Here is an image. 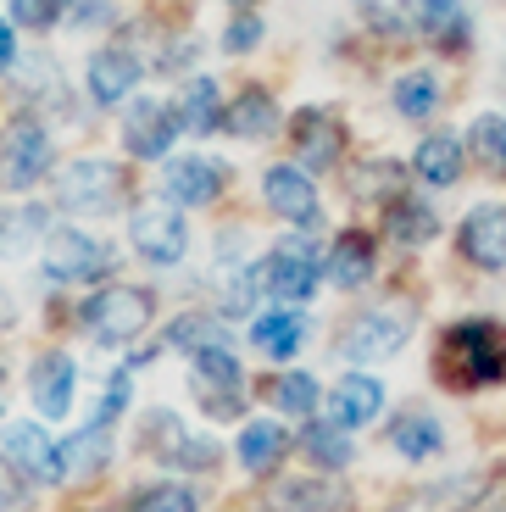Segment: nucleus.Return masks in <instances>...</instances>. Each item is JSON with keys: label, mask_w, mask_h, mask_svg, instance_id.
I'll return each mask as SVG.
<instances>
[{"label": "nucleus", "mask_w": 506, "mask_h": 512, "mask_svg": "<svg viewBox=\"0 0 506 512\" xmlns=\"http://www.w3.org/2000/svg\"><path fill=\"white\" fill-rule=\"evenodd\" d=\"M434 379L445 390H484V384L506 379V334L484 318H468L440 334V357H434Z\"/></svg>", "instance_id": "obj_1"}, {"label": "nucleus", "mask_w": 506, "mask_h": 512, "mask_svg": "<svg viewBox=\"0 0 506 512\" xmlns=\"http://www.w3.org/2000/svg\"><path fill=\"white\" fill-rule=\"evenodd\" d=\"M0 462H6V474L23 479V485H62L67 479L62 440L45 435V423H12L6 440H0Z\"/></svg>", "instance_id": "obj_2"}, {"label": "nucleus", "mask_w": 506, "mask_h": 512, "mask_svg": "<svg viewBox=\"0 0 506 512\" xmlns=\"http://www.w3.org/2000/svg\"><path fill=\"white\" fill-rule=\"evenodd\" d=\"M262 290L273 295V301H284V307H301V301H312L317 279H323V256L312 251L306 240H279L273 251L262 256Z\"/></svg>", "instance_id": "obj_3"}, {"label": "nucleus", "mask_w": 506, "mask_h": 512, "mask_svg": "<svg viewBox=\"0 0 506 512\" xmlns=\"http://www.w3.org/2000/svg\"><path fill=\"white\" fill-rule=\"evenodd\" d=\"M84 329L101 340V346H128L134 334L151 323V295L145 290H128V284H112V290H101V295H89L84 301Z\"/></svg>", "instance_id": "obj_4"}, {"label": "nucleus", "mask_w": 506, "mask_h": 512, "mask_svg": "<svg viewBox=\"0 0 506 512\" xmlns=\"http://www.w3.org/2000/svg\"><path fill=\"white\" fill-rule=\"evenodd\" d=\"M45 167H51V134H45V123H34V117H17V123H6V134H0V190H34L39 179H45Z\"/></svg>", "instance_id": "obj_5"}, {"label": "nucleus", "mask_w": 506, "mask_h": 512, "mask_svg": "<svg viewBox=\"0 0 506 512\" xmlns=\"http://www.w3.org/2000/svg\"><path fill=\"white\" fill-rule=\"evenodd\" d=\"M39 268L51 273V279H62V284H89V279H106L117 262H112V245L95 240V234L56 229L51 240H45V251H39Z\"/></svg>", "instance_id": "obj_6"}, {"label": "nucleus", "mask_w": 506, "mask_h": 512, "mask_svg": "<svg viewBox=\"0 0 506 512\" xmlns=\"http://www.w3.org/2000/svg\"><path fill=\"white\" fill-rule=\"evenodd\" d=\"M190 396L206 407V418H240L245 412V373L234 351H201L190 357Z\"/></svg>", "instance_id": "obj_7"}, {"label": "nucleus", "mask_w": 506, "mask_h": 512, "mask_svg": "<svg viewBox=\"0 0 506 512\" xmlns=\"http://www.w3.org/2000/svg\"><path fill=\"white\" fill-rule=\"evenodd\" d=\"M56 190H62V206L78 212V218H101V212H112L123 201V184H117L112 162H73Z\"/></svg>", "instance_id": "obj_8"}, {"label": "nucleus", "mask_w": 506, "mask_h": 512, "mask_svg": "<svg viewBox=\"0 0 506 512\" xmlns=\"http://www.w3.org/2000/svg\"><path fill=\"white\" fill-rule=\"evenodd\" d=\"M406 334H412V323L395 318V312H362L356 323H345L340 357L345 362H384L406 346Z\"/></svg>", "instance_id": "obj_9"}, {"label": "nucleus", "mask_w": 506, "mask_h": 512, "mask_svg": "<svg viewBox=\"0 0 506 512\" xmlns=\"http://www.w3.org/2000/svg\"><path fill=\"white\" fill-rule=\"evenodd\" d=\"M128 234H134V251L145 262H156V268H173L178 256H184V245H190V229H184V218H178L173 206H145V212H134Z\"/></svg>", "instance_id": "obj_10"}, {"label": "nucleus", "mask_w": 506, "mask_h": 512, "mask_svg": "<svg viewBox=\"0 0 506 512\" xmlns=\"http://www.w3.org/2000/svg\"><path fill=\"white\" fill-rule=\"evenodd\" d=\"M262 195H267V206H273L284 223H295V229H317V190H312V179H306L301 167H267Z\"/></svg>", "instance_id": "obj_11"}, {"label": "nucleus", "mask_w": 506, "mask_h": 512, "mask_svg": "<svg viewBox=\"0 0 506 512\" xmlns=\"http://www.w3.org/2000/svg\"><path fill=\"white\" fill-rule=\"evenodd\" d=\"M462 256L473 268H506V206H473L462 218V234H456Z\"/></svg>", "instance_id": "obj_12"}, {"label": "nucleus", "mask_w": 506, "mask_h": 512, "mask_svg": "<svg viewBox=\"0 0 506 512\" xmlns=\"http://www.w3.org/2000/svg\"><path fill=\"white\" fill-rule=\"evenodd\" d=\"M73 384H78V368L73 357H62V351H45V357L34 362V373H28V396H34L39 418H67V407H73Z\"/></svg>", "instance_id": "obj_13"}, {"label": "nucleus", "mask_w": 506, "mask_h": 512, "mask_svg": "<svg viewBox=\"0 0 506 512\" xmlns=\"http://www.w3.org/2000/svg\"><path fill=\"white\" fill-rule=\"evenodd\" d=\"M134 84H140V62H134L128 51L106 45V51L89 56V67H84V90H89V101H95V106H117V101H128V95H134Z\"/></svg>", "instance_id": "obj_14"}, {"label": "nucleus", "mask_w": 506, "mask_h": 512, "mask_svg": "<svg viewBox=\"0 0 506 512\" xmlns=\"http://www.w3.org/2000/svg\"><path fill=\"white\" fill-rule=\"evenodd\" d=\"M178 134V117L167 101H134L123 117V145L134 156H167V145H173Z\"/></svg>", "instance_id": "obj_15"}, {"label": "nucleus", "mask_w": 506, "mask_h": 512, "mask_svg": "<svg viewBox=\"0 0 506 512\" xmlns=\"http://www.w3.org/2000/svg\"><path fill=\"white\" fill-rule=\"evenodd\" d=\"M290 145H295V156H301V162L312 167V173H323V167L340 162L345 134H340V123H334L329 112H295V123H290Z\"/></svg>", "instance_id": "obj_16"}, {"label": "nucleus", "mask_w": 506, "mask_h": 512, "mask_svg": "<svg viewBox=\"0 0 506 512\" xmlns=\"http://www.w3.org/2000/svg\"><path fill=\"white\" fill-rule=\"evenodd\" d=\"M217 190H223V167L217 162H206V156H178V162H167L162 195L173 206H206V201H217Z\"/></svg>", "instance_id": "obj_17"}, {"label": "nucleus", "mask_w": 506, "mask_h": 512, "mask_svg": "<svg viewBox=\"0 0 506 512\" xmlns=\"http://www.w3.org/2000/svg\"><path fill=\"white\" fill-rule=\"evenodd\" d=\"M379 407H384V384L367 379V373H345V379L329 390V423H340V429H362V423H373Z\"/></svg>", "instance_id": "obj_18"}, {"label": "nucleus", "mask_w": 506, "mask_h": 512, "mask_svg": "<svg viewBox=\"0 0 506 512\" xmlns=\"http://www.w3.org/2000/svg\"><path fill=\"white\" fill-rule=\"evenodd\" d=\"M345 507V490L334 479H279L267 490V512H340Z\"/></svg>", "instance_id": "obj_19"}, {"label": "nucleus", "mask_w": 506, "mask_h": 512, "mask_svg": "<svg viewBox=\"0 0 506 512\" xmlns=\"http://www.w3.org/2000/svg\"><path fill=\"white\" fill-rule=\"evenodd\" d=\"M173 117L184 134H217L223 128V95H217L212 78H190L173 101Z\"/></svg>", "instance_id": "obj_20"}, {"label": "nucleus", "mask_w": 506, "mask_h": 512, "mask_svg": "<svg viewBox=\"0 0 506 512\" xmlns=\"http://www.w3.org/2000/svg\"><path fill=\"white\" fill-rule=\"evenodd\" d=\"M251 340H256V351L262 357H273V362H290L295 351L306 346V318L295 307H284V312H267V318H256L251 323Z\"/></svg>", "instance_id": "obj_21"}, {"label": "nucleus", "mask_w": 506, "mask_h": 512, "mask_svg": "<svg viewBox=\"0 0 506 512\" xmlns=\"http://www.w3.org/2000/svg\"><path fill=\"white\" fill-rule=\"evenodd\" d=\"M323 279H334L340 290H356V284L373 279V240L356 229H345L340 240H334L329 262H323Z\"/></svg>", "instance_id": "obj_22"}, {"label": "nucleus", "mask_w": 506, "mask_h": 512, "mask_svg": "<svg viewBox=\"0 0 506 512\" xmlns=\"http://www.w3.org/2000/svg\"><path fill=\"white\" fill-rule=\"evenodd\" d=\"M406 17H412V28H423L434 45H462V39H468L462 0H406Z\"/></svg>", "instance_id": "obj_23"}, {"label": "nucleus", "mask_w": 506, "mask_h": 512, "mask_svg": "<svg viewBox=\"0 0 506 512\" xmlns=\"http://www.w3.org/2000/svg\"><path fill=\"white\" fill-rule=\"evenodd\" d=\"M390 446L401 451L406 462H429L445 451V429L429 418V412H401V418L390 423Z\"/></svg>", "instance_id": "obj_24"}, {"label": "nucleus", "mask_w": 506, "mask_h": 512, "mask_svg": "<svg viewBox=\"0 0 506 512\" xmlns=\"http://www.w3.org/2000/svg\"><path fill=\"white\" fill-rule=\"evenodd\" d=\"M290 457V435H284V423H245V435H240V462L251 468V474H273L279 462Z\"/></svg>", "instance_id": "obj_25"}, {"label": "nucleus", "mask_w": 506, "mask_h": 512, "mask_svg": "<svg viewBox=\"0 0 506 512\" xmlns=\"http://www.w3.org/2000/svg\"><path fill=\"white\" fill-rule=\"evenodd\" d=\"M412 173H418L423 184H434V190H451V184L462 179V145H456L451 134H429V140L418 145V156H412Z\"/></svg>", "instance_id": "obj_26"}, {"label": "nucleus", "mask_w": 506, "mask_h": 512, "mask_svg": "<svg viewBox=\"0 0 506 512\" xmlns=\"http://www.w3.org/2000/svg\"><path fill=\"white\" fill-rule=\"evenodd\" d=\"M273 123H279V106H273V95H267V90H245L240 101L223 106V128H228V134H240V140L273 134Z\"/></svg>", "instance_id": "obj_27"}, {"label": "nucleus", "mask_w": 506, "mask_h": 512, "mask_svg": "<svg viewBox=\"0 0 506 512\" xmlns=\"http://www.w3.org/2000/svg\"><path fill=\"white\" fill-rule=\"evenodd\" d=\"M167 346L184 351V357H201V351H223L228 346V329L223 318H206V312H184V318L167 329Z\"/></svg>", "instance_id": "obj_28"}, {"label": "nucleus", "mask_w": 506, "mask_h": 512, "mask_svg": "<svg viewBox=\"0 0 506 512\" xmlns=\"http://www.w3.org/2000/svg\"><path fill=\"white\" fill-rule=\"evenodd\" d=\"M301 451L312 468H345L351 462V429H340V423H306Z\"/></svg>", "instance_id": "obj_29"}, {"label": "nucleus", "mask_w": 506, "mask_h": 512, "mask_svg": "<svg viewBox=\"0 0 506 512\" xmlns=\"http://www.w3.org/2000/svg\"><path fill=\"white\" fill-rule=\"evenodd\" d=\"M317 396H323V390H317L312 373H279V379L267 384V401L279 412H295V418H312Z\"/></svg>", "instance_id": "obj_30"}, {"label": "nucleus", "mask_w": 506, "mask_h": 512, "mask_svg": "<svg viewBox=\"0 0 506 512\" xmlns=\"http://www.w3.org/2000/svg\"><path fill=\"white\" fill-rule=\"evenodd\" d=\"M390 234L395 240H406V245H423V240H434L440 234V223H434V206H423V201H390Z\"/></svg>", "instance_id": "obj_31"}, {"label": "nucleus", "mask_w": 506, "mask_h": 512, "mask_svg": "<svg viewBox=\"0 0 506 512\" xmlns=\"http://www.w3.org/2000/svg\"><path fill=\"white\" fill-rule=\"evenodd\" d=\"M106 429L101 423H89V429H78L73 440H62V457H67V479L73 474H95V468H106Z\"/></svg>", "instance_id": "obj_32"}, {"label": "nucleus", "mask_w": 506, "mask_h": 512, "mask_svg": "<svg viewBox=\"0 0 506 512\" xmlns=\"http://www.w3.org/2000/svg\"><path fill=\"white\" fill-rule=\"evenodd\" d=\"M473 156L490 167L495 179H506V117H479L473 123Z\"/></svg>", "instance_id": "obj_33"}, {"label": "nucleus", "mask_w": 506, "mask_h": 512, "mask_svg": "<svg viewBox=\"0 0 506 512\" xmlns=\"http://www.w3.org/2000/svg\"><path fill=\"white\" fill-rule=\"evenodd\" d=\"M195 507H201V496L190 485H151L128 501V512H195Z\"/></svg>", "instance_id": "obj_34"}, {"label": "nucleus", "mask_w": 506, "mask_h": 512, "mask_svg": "<svg viewBox=\"0 0 506 512\" xmlns=\"http://www.w3.org/2000/svg\"><path fill=\"white\" fill-rule=\"evenodd\" d=\"M434 101H440V84H434L429 73H406L401 84H395V112H406V117L434 112Z\"/></svg>", "instance_id": "obj_35"}, {"label": "nucleus", "mask_w": 506, "mask_h": 512, "mask_svg": "<svg viewBox=\"0 0 506 512\" xmlns=\"http://www.w3.org/2000/svg\"><path fill=\"white\" fill-rule=\"evenodd\" d=\"M6 6H12V23L23 28H51L67 17V0H6Z\"/></svg>", "instance_id": "obj_36"}, {"label": "nucleus", "mask_w": 506, "mask_h": 512, "mask_svg": "<svg viewBox=\"0 0 506 512\" xmlns=\"http://www.w3.org/2000/svg\"><path fill=\"white\" fill-rule=\"evenodd\" d=\"M128 390H134V368H117L112 384H106V396H101V412H95L101 429H112V423H117V412L128 407Z\"/></svg>", "instance_id": "obj_37"}, {"label": "nucleus", "mask_w": 506, "mask_h": 512, "mask_svg": "<svg viewBox=\"0 0 506 512\" xmlns=\"http://www.w3.org/2000/svg\"><path fill=\"white\" fill-rule=\"evenodd\" d=\"M228 51H251L256 39H262V23H256V17H234V28H228Z\"/></svg>", "instance_id": "obj_38"}, {"label": "nucleus", "mask_w": 506, "mask_h": 512, "mask_svg": "<svg viewBox=\"0 0 506 512\" xmlns=\"http://www.w3.org/2000/svg\"><path fill=\"white\" fill-rule=\"evenodd\" d=\"M17 62V34H12V23H0V73Z\"/></svg>", "instance_id": "obj_39"}, {"label": "nucleus", "mask_w": 506, "mask_h": 512, "mask_svg": "<svg viewBox=\"0 0 506 512\" xmlns=\"http://www.w3.org/2000/svg\"><path fill=\"white\" fill-rule=\"evenodd\" d=\"M6 229H12V218H6V212H0V245H6Z\"/></svg>", "instance_id": "obj_40"}, {"label": "nucleus", "mask_w": 506, "mask_h": 512, "mask_svg": "<svg viewBox=\"0 0 506 512\" xmlns=\"http://www.w3.org/2000/svg\"><path fill=\"white\" fill-rule=\"evenodd\" d=\"M0 412H6V373H0Z\"/></svg>", "instance_id": "obj_41"}]
</instances>
